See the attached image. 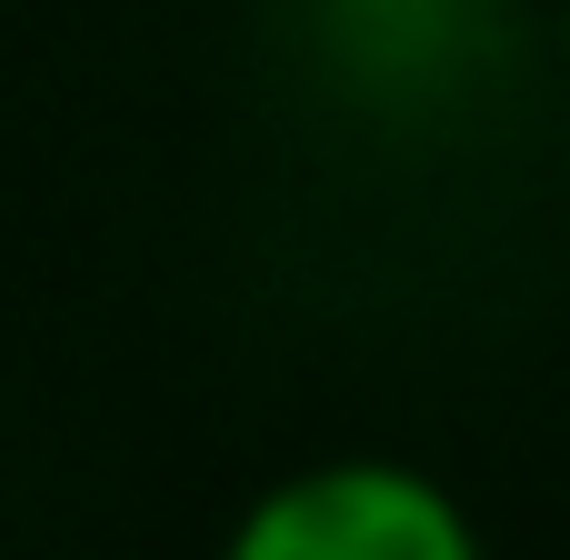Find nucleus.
<instances>
[{"label":"nucleus","instance_id":"f257e3e1","mask_svg":"<svg viewBox=\"0 0 570 560\" xmlns=\"http://www.w3.org/2000/svg\"><path fill=\"white\" fill-rule=\"evenodd\" d=\"M210 560H491V551L451 481H431L421 461L341 451V461L271 481L220 531Z\"/></svg>","mask_w":570,"mask_h":560}]
</instances>
